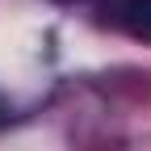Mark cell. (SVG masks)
<instances>
[{
  "label": "cell",
  "mask_w": 151,
  "mask_h": 151,
  "mask_svg": "<svg viewBox=\"0 0 151 151\" xmlns=\"http://www.w3.org/2000/svg\"><path fill=\"white\" fill-rule=\"evenodd\" d=\"M118 25L134 42H151V0H122L118 4Z\"/></svg>",
  "instance_id": "cell-1"
},
{
  "label": "cell",
  "mask_w": 151,
  "mask_h": 151,
  "mask_svg": "<svg viewBox=\"0 0 151 151\" xmlns=\"http://www.w3.org/2000/svg\"><path fill=\"white\" fill-rule=\"evenodd\" d=\"M59 4H84V0H59Z\"/></svg>",
  "instance_id": "cell-3"
},
{
  "label": "cell",
  "mask_w": 151,
  "mask_h": 151,
  "mask_svg": "<svg viewBox=\"0 0 151 151\" xmlns=\"http://www.w3.org/2000/svg\"><path fill=\"white\" fill-rule=\"evenodd\" d=\"M4 122H9V105L0 101V126H4Z\"/></svg>",
  "instance_id": "cell-2"
}]
</instances>
